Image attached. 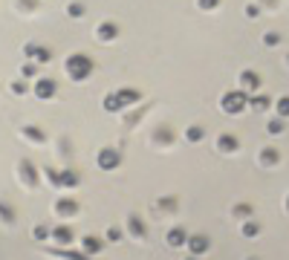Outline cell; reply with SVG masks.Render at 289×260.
Here are the masks:
<instances>
[{"label":"cell","mask_w":289,"mask_h":260,"mask_svg":"<svg viewBox=\"0 0 289 260\" xmlns=\"http://www.w3.org/2000/svg\"><path fill=\"white\" fill-rule=\"evenodd\" d=\"M116 96L122 98V104L125 107H133V104H139V90H130V87H122V90H116Z\"/></svg>","instance_id":"23"},{"label":"cell","mask_w":289,"mask_h":260,"mask_svg":"<svg viewBox=\"0 0 289 260\" xmlns=\"http://www.w3.org/2000/svg\"><path fill=\"white\" fill-rule=\"evenodd\" d=\"M52 243H55V246H72V243H75V231L69 228V223L52 226Z\"/></svg>","instance_id":"10"},{"label":"cell","mask_w":289,"mask_h":260,"mask_svg":"<svg viewBox=\"0 0 289 260\" xmlns=\"http://www.w3.org/2000/svg\"><path fill=\"white\" fill-rule=\"evenodd\" d=\"M23 58H29L35 64H49L52 61V52L46 46H38V43H26L23 46Z\"/></svg>","instance_id":"9"},{"label":"cell","mask_w":289,"mask_h":260,"mask_svg":"<svg viewBox=\"0 0 289 260\" xmlns=\"http://www.w3.org/2000/svg\"><path fill=\"white\" fill-rule=\"evenodd\" d=\"M263 43H266V46H278V43H281V35L278 32H266L263 35Z\"/></svg>","instance_id":"39"},{"label":"cell","mask_w":289,"mask_h":260,"mask_svg":"<svg viewBox=\"0 0 289 260\" xmlns=\"http://www.w3.org/2000/svg\"><path fill=\"white\" fill-rule=\"evenodd\" d=\"M182 260H197V255H188V258H182Z\"/></svg>","instance_id":"41"},{"label":"cell","mask_w":289,"mask_h":260,"mask_svg":"<svg viewBox=\"0 0 289 260\" xmlns=\"http://www.w3.org/2000/svg\"><path fill=\"white\" fill-rule=\"evenodd\" d=\"M78 185H81L78 171H69V168H67V171H61V188H69V191H72V188H78Z\"/></svg>","instance_id":"22"},{"label":"cell","mask_w":289,"mask_h":260,"mask_svg":"<svg viewBox=\"0 0 289 260\" xmlns=\"http://www.w3.org/2000/svg\"><path fill=\"white\" fill-rule=\"evenodd\" d=\"M41 176L49 182V188L61 191V171H55V168H41Z\"/></svg>","instance_id":"21"},{"label":"cell","mask_w":289,"mask_h":260,"mask_svg":"<svg viewBox=\"0 0 289 260\" xmlns=\"http://www.w3.org/2000/svg\"><path fill=\"white\" fill-rule=\"evenodd\" d=\"M246 260H257V258H246Z\"/></svg>","instance_id":"43"},{"label":"cell","mask_w":289,"mask_h":260,"mask_svg":"<svg viewBox=\"0 0 289 260\" xmlns=\"http://www.w3.org/2000/svg\"><path fill=\"white\" fill-rule=\"evenodd\" d=\"M18 182H21L26 191H35V188H38L41 176H38V171H35V165L29 162V159H21V162H18Z\"/></svg>","instance_id":"4"},{"label":"cell","mask_w":289,"mask_h":260,"mask_svg":"<svg viewBox=\"0 0 289 260\" xmlns=\"http://www.w3.org/2000/svg\"><path fill=\"white\" fill-rule=\"evenodd\" d=\"M237 81H240V90H246V93H252V96L260 90V75H257L255 69H243V72L237 75Z\"/></svg>","instance_id":"12"},{"label":"cell","mask_w":289,"mask_h":260,"mask_svg":"<svg viewBox=\"0 0 289 260\" xmlns=\"http://www.w3.org/2000/svg\"><path fill=\"white\" fill-rule=\"evenodd\" d=\"M275 110H278V116H281V119H289V96L278 98V101H275Z\"/></svg>","instance_id":"34"},{"label":"cell","mask_w":289,"mask_h":260,"mask_svg":"<svg viewBox=\"0 0 289 260\" xmlns=\"http://www.w3.org/2000/svg\"><path fill=\"white\" fill-rule=\"evenodd\" d=\"M96 165L98 171H116L122 165V151L119 148H101L96 156Z\"/></svg>","instance_id":"5"},{"label":"cell","mask_w":289,"mask_h":260,"mask_svg":"<svg viewBox=\"0 0 289 260\" xmlns=\"http://www.w3.org/2000/svg\"><path fill=\"white\" fill-rule=\"evenodd\" d=\"M32 240H35V243H46V240H52V226L38 223V226L32 228Z\"/></svg>","instance_id":"24"},{"label":"cell","mask_w":289,"mask_h":260,"mask_svg":"<svg viewBox=\"0 0 289 260\" xmlns=\"http://www.w3.org/2000/svg\"><path fill=\"white\" fill-rule=\"evenodd\" d=\"M278 162H281V153L275 148H263L260 151V165L263 168H272V165H278Z\"/></svg>","instance_id":"26"},{"label":"cell","mask_w":289,"mask_h":260,"mask_svg":"<svg viewBox=\"0 0 289 260\" xmlns=\"http://www.w3.org/2000/svg\"><path fill=\"white\" fill-rule=\"evenodd\" d=\"M202 139H205V128H202V125H191V128H185V142L197 145V142H202Z\"/></svg>","instance_id":"28"},{"label":"cell","mask_w":289,"mask_h":260,"mask_svg":"<svg viewBox=\"0 0 289 260\" xmlns=\"http://www.w3.org/2000/svg\"><path fill=\"white\" fill-rule=\"evenodd\" d=\"M231 217L243 223V220L255 217V205H249V202H237V205H231Z\"/></svg>","instance_id":"18"},{"label":"cell","mask_w":289,"mask_h":260,"mask_svg":"<svg viewBox=\"0 0 289 260\" xmlns=\"http://www.w3.org/2000/svg\"><path fill=\"white\" fill-rule=\"evenodd\" d=\"M125 231H128V237H133V240H148V226H145V220L139 214H128Z\"/></svg>","instance_id":"7"},{"label":"cell","mask_w":289,"mask_h":260,"mask_svg":"<svg viewBox=\"0 0 289 260\" xmlns=\"http://www.w3.org/2000/svg\"><path fill=\"white\" fill-rule=\"evenodd\" d=\"M21 136L32 145H46V130H41L38 125H23L21 128Z\"/></svg>","instance_id":"16"},{"label":"cell","mask_w":289,"mask_h":260,"mask_svg":"<svg viewBox=\"0 0 289 260\" xmlns=\"http://www.w3.org/2000/svg\"><path fill=\"white\" fill-rule=\"evenodd\" d=\"M116 35H119V26L113 23V21H101L96 26V38L101 43H110V41H116Z\"/></svg>","instance_id":"15"},{"label":"cell","mask_w":289,"mask_h":260,"mask_svg":"<svg viewBox=\"0 0 289 260\" xmlns=\"http://www.w3.org/2000/svg\"><path fill=\"white\" fill-rule=\"evenodd\" d=\"M49 255H52V258H61V260H93L90 255H84L81 249H78V252H72V249H67V246H58V249H49Z\"/></svg>","instance_id":"17"},{"label":"cell","mask_w":289,"mask_h":260,"mask_svg":"<svg viewBox=\"0 0 289 260\" xmlns=\"http://www.w3.org/2000/svg\"><path fill=\"white\" fill-rule=\"evenodd\" d=\"M287 211H289V194H287Z\"/></svg>","instance_id":"42"},{"label":"cell","mask_w":289,"mask_h":260,"mask_svg":"<svg viewBox=\"0 0 289 260\" xmlns=\"http://www.w3.org/2000/svg\"><path fill=\"white\" fill-rule=\"evenodd\" d=\"M101 107H104V113H119V110H125L122 98L116 96V93H107V96L101 98Z\"/></svg>","instance_id":"20"},{"label":"cell","mask_w":289,"mask_h":260,"mask_svg":"<svg viewBox=\"0 0 289 260\" xmlns=\"http://www.w3.org/2000/svg\"><path fill=\"white\" fill-rule=\"evenodd\" d=\"M177 205H179V202H177V196H162L159 202H156V208H159L162 214H174V211H177Z\"/></svg>","instance_id":"30"},{"label":"cell","mask_w":289,"mask_h":260,"mask_svg":"<svg viewBox=\"0 0 289 260\" xmlns=\"http://www.w3.org/2000/svg\"><path fill=\"white\" fill-rule=\"evenodd\" d=\"M249 107H252V110H257V113H263V110H269V107H272V98L263 96V93L249 96Z\"/></svg>","instance_id":"25"},{"label":"cell","mask_w":289,"mask_h":260,"mask_svg":"<svg viewBox=\"0 0 289 260\" xmlns=\"http://www.w3.org/2000/svg\"><path fill=\"white\" fill-rule=\"evenodd\" d=\"M214 148H217L220 153H234V151H240V139H237L234 133H220L217 142H214Z\"/></svg>","instance_id":"14"},{"label":"cell","mask_w":289,"mask_h":260,"mask_svg":"<svg viewBox=\"0 0 289 260\" xmlns=\"http://www.w3.org/2000/svg\"><path fill=\"white\" fill-rule=\"evenodd\" d=\"M260 6H278V0H257Z\"/></svg>","instance_id":"40"},{"label":"cell","mask_w":289,"mask_h":260,"mask_svg":"<svg viewBox=\"0 0 289 260\" xmlns=\"http://www.w3.org/2000/svg\"><path fill=\"white\" fill-rule=\"evenodd\" d=\"M243 12H246V18H260V15H263V6H260V3H246Z\"/></svg>","instance_id":"37"},{"label":"cell","mask_w":289,"mask_h":260,"mask_svg":"<svg viewBox=\"0 0 289 260\" xmlns=\"http://www.w3.org/2000/svg\"><path fill=\"white\" fill-rule=\"evenodd\" d=\"M78 249H81L84 255H90V258H93V255H101V252H104V240L96 237V234H84V237H81V243H78Z\"/></svg>","instance_id":"11"},{"label":"cell","mask_w":289,"mask_h":260,"mask_svg":"<svg viewBox=\"0 0 289 260\" xmlns=\"http://www.w3.org/2000/svg\"><path fill=\"white\" fill-rule=\"evenodd\" d=\"M197 6H200V12H214L220 6V0H197Z\"/></svg>","instance_id":"38"},{"label":"cell","mask_w":289,"mask_h":260,"mask_svg":"<svg viewBox=\"0 0 289 260\" xmlns=\"http://www.w3.org/2000/svg\"><path fill=\"white\" fill-rule=\"evenodd\" d=\"M125 234H128L125 228L107 226V231H104V240H107V243H122V240H125Z\"/></svg>","instance_id":"29"},{"label":"cell","mask_w":289,"mask_h":260,"mask_svg":"<svg viewBox=\"0 0 289 260\" xmlns=\"http://www.w3.org/2000/svg\"><path fill=\"white\" fill-rule=\"evenodd\" d=\"M52 214H55L58 220H72V217L78 214V199H75V196H55Z\"/></svg>","instance_id":"3"},{"label":"cell","mask_w":289,"mask_h":260,"mask_svg":"<svg viewBox=\"0 0 289 260\" xmlns=\"http://www.w3.org/2000/svg\"><path fill=\"white\" fill-rule=\"evenodd\" d=\"M9 93H12V96H26L29 87H26V81H12V84H9Z\"/></svg>","instance_id":"35"},{"label":"cell","mask_w":289,"mask_h":260,"mask_svg":"<svg viewBox=\"0 0 289 260\" xmlns=\"http://www.w3.org/2000/svg\"><path fill=\"white\" fill-rule=\"evenodd\" d=\"M185 249H188V255H208V249H211V240L205 237V234H188V243H185Z\"/></svg>","instance_id":"8"},{"label":"cell","mask_w":289,"mask_h":260,"mask_svg":"<svg viewBox=\"0 0 289 260\" xmlns=\"http://www.w3.org/2000/svg\"><path fill=\"white\" fill-rule=\"evenodd\" d=\"M93 69H96L93 58L84 55V52H72L64 61V72L69 75V81H87V78L93 75Z\"/></svg>","instance_id":"1"},{"label":"cell","mask_w":289,"mask_h":260,"mask_svg":"<svg viewBox=\"0 0 289 260\" xmlns=\"http://www.w3.org/2000/svg\"><path fill=\"white\" fill-rule=\"evenodd\" d=\"M15 220H18L15 205H12V202H6V199H0V223H3V226H12Z\"/></svg>","instance_id":"19"},{"label":"cell","mask_w":289,"mask_h":260,"mask_svg":"<svg viewBox=\"0 0 289 260\" xmlns=\"http://www.w3.org/2000/svg\"><path fill=\"white\" fill-rule=\"evenodd\" d=\"M154 142H156V145H165V148H168V145L174 142V133H171V128H159L156 133H154Z\"/></svg>","instance_id":"31"},{"label":"cell","mask_w":289,"mask_h":260,"mask_svg":"<svg viewBox=\"0 0 289 260\" xmlns=\"http://www.w3.org/2000/svg\"><path fill=\"white\" fill-rule=\"evenodd\" d=\"M165 243H168V249H182V246L188 243V231H185L182 226L168 228V234H165Z\"/></svg>","instance_id":"13"},{"label":"cell","mask_w":289,"mask_h":260,"mask_svg":"<svg viewBox=\"0 0 289 260\" xmlns=\"http://www.w3.org/2000/svg\"><path fill=\"white\" fill-rule=\"evenodd\" d=\"M32 93H35V98H41V101H49V98L58 96V81H52V78H35Z\"/></svg>","instance_id":"6"},{"label":"cell","mask_w":289,"mask_h":260,"mask_svg":"<svg viewBox=\"0 0 289 260\" xmlns=\"http://www.w3.org/2000/svg\"><path fill=\"white\" fill-rule=\"evenodd\" d=\"M84 12H87V9H84V3H78V0H75V3H67V15H69L72 21L84 18Z\"/></svg>","instance_id":"32"},{"label":"cell","mask_w":289,"mask_h":260,"mask_svg":"<svg viewBox=\"0 0 289 260\" xmlns=\"http://www.w3.org/2000/svg\"><path fill=\"white\" fill-rule=\"evenodd\" d=\"M249 107V93L246 90H234V93H223L220 98V110L228 113V116H237Z\"/></svg>","instance_id":"2"},{"label":"cell","mask_w":289,"mask_h":260,"mask_svg":"<svg viewBox=\"0 0 289 260\" xmlns=\"http://www.w3.org/2000/svg\"><path fill=\"white\" fill-rule=\"evenodd\" d=\"M266 133H269V136H281V133H284V119H281V116H278V119H269V122H266Z\"/></svg>","instance_id":"33"},{"label":"cell","mask_w":289,"mask_h":260,"mask_svg":"<svg viewBox=\"0 0 289 260\" xmlns=\"http://www.w3.org/2000/svg\"><path fill=\"white\" fill-rule=\"evenodd\" d=\"M240 234H243V237H249V240H252V237H257V234H260V223H257L255 217L243 220V223H240Z\"/></svg>","instance_id":"27"},{"label":"cell","mask_w":289,"mask_h":260,"mask_svg":"<svg viewBox=\"0 0 289 260\" xmlns=\"http://www.w3.org/2000/svg\"><path fill=\"white\" fill-rule=\"evenodd\" d=\"M21 75H23V78H35V75H38V64H35V61H26V64L21 66Z\"/></svg>","instance_id":"36"}]
</instances>
